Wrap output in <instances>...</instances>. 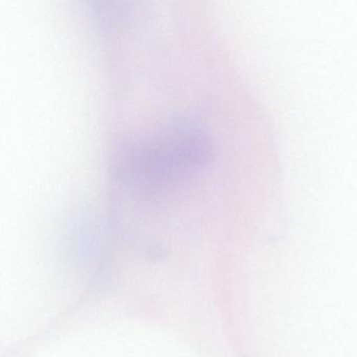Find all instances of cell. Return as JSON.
<instances>
[{
    "label": "cell",
    "mask_w": 357,
    "mask_h": 357,
    "mask_svg": "<svg viewBox=\"0 0 357 357\" xmlns=\"http://www.w3.org/2000/svg\"><path fill=\"white\" fill-rule=\"evenodd\" d=\"M212 158V144L200 125L178 120L153 137L127 144L116 156V185L131 193L160 199L190 185Z\"/></svg>",
    "instance_id": "1"
}]
</instances>
